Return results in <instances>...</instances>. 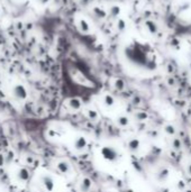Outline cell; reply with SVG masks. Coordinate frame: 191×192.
<instances>
[{"mask_svg":"<svg viewBox=\"0 0 191 192\" xmlns=\"http://www.w3.org/2000/svg\"><path fill=\"white\" fill-rule=\"evenodd\" d=\"M12 96L16 100L18 101H23V100H26L27 97H28V92H27V89L24 84H20V83H17L12 87Z\"/></svg>","mask_w":191,"mask_h":192,"instance_id":"6da1fadb","label":"cell"},{"mask_svg":"<svg viewBox=\"0 0 191 192\" xmlns=\"http://www.w3.org/2000/svg\"><path fill=\"white\" fill-rule=\"evenodd\" d=\"M40 182L44 187V189L47 192H53L54 188H55V183H54V180L53 177H50V175H43L42 179H40Z\"/></svg>","mask_w":191,"mask_h":192,"instance_id":"7a4b0ae2","label":"cell"},{"mask_svg":"<svg viewBox=\"0 0 191 192\" xmlns=\"http://www.w3.org/2000/svg\"><path fill=\"white\" fill-rule=\"evenodd\" d=\"M17 179L18 181L23 182V183H26V182L30 180V172L28 171L27 167H20L18 171H17Z\"/></svg>","mask_w":191,"mask_h":192,"instance_id":"3957f363","label":"cell"},{"mask_svg":"<svg viewBox=\"0 0 191 192\" xmlns=\"http://www.w3.org/2000/svg\"><path fill=\"white\" fill-rule=\"evenodd\" d=\"M102 155L105 159H107L108 161H111V162L117 159V153H116V151H115L114 148L111 147H103Z\"/></svg>","mask_w":191,"mask_h":192,"instance_id":"277c9868","label":"cell"},{"mask_svg":"<svg viewBox=\"0 0 191 192\" xmlns=\"http://www.w3.org/2000/svg\"><path fill=\"white\" fill-rule=\"evenodd\" d=\"M79 28L82 33H89L90 32V25L85 19H81L79 22Z\"/></svg>","mask_w":191,"mask_h":192,"instance_id":"5b68a950","label":"cell"},{"mask_svg":"<svg viewBox=\"0 0 191 192\" xmlns=\"http://www.w3.org/2000/svg\"><path fill=\"white\" fill-rule=\"evenodd\" d=\"M145 26H146L147 30H148L151 34L158 33V25H156L154 22H152V20H147V22H145Z\"/></svg>","mask_w":191,"mask_h":192,"instance_id":"8992f818","label":"cell"},{"mask_svg":"<svg viewBox=\"0 0 191 192\" xmlns=\"http://www.w3.org/2000/svg\"><path fill=\"white\" fill-rule=\"evenodd\" d=\"M56 167H57V170L61 172V173H68L69 172V169H70V166H69V164L66 162H59L57 163V165H56Z\"/></svg>","mask_w":191,"mask_h":192,"instance_id":"52a82bcc","label":"cell"},{"mask_svg":"<svg viewBox=\"0 0 191 192\" xmlns=\"http://www.w3.org/2000/svg\"><path fill=\"white\" fill-rule=\"evenodd\" d=\"M85 145H87V140H85V137H79L75 143H74V146L78 148V149H81V148H85Z\"/></svg>","mask_w":191,"mask_h":192,"instance_id":"ba28073f","label":"cell"},{"mask_svg":"<svg viewBox=\"0 0 191 192\" xmlns=\"http://www.w3.org/2000/svg\"><path fill=\"white\" fill-rule=\"evenodd\" d=\"M69 105H70V107L73 109V110H77L79 108L81 107V101L77 98H72V99L69 100Z\"/></svg>","mask_w":191,"mask_h":192,"instance_id":"9c48e42d","label":"cell"},{"mask_svg":"<svg viewBox=\"0 0 191 192\" xmlns=\"http://www.w3.org/2000/svg\"><path fill=\"white\" fill-rule=\"evenodd\" d=\"M93 12H95V15L97 16V17H99V18H105L107 15V12L103 9H100V8L96 7L93 8Z\"/></svg>","mask_w":191,"mask_h":192,"instance_id":"30bf717a","label":"cell"},{"mask_svg":"<svg viewBox=\"0 0 191 192\" xmlns=\"http://www.w3.org/2000/svg\"><path fill=\"white\" fill-rule=\"evenodd\" d=\"M110 15L113 17H117V16L120 15V7H118V6H113L110 8Z\"/></svg>","mask_w":191,"mask_h":192,"instance_id":"8fae6325","label":"cell"},{"mask_svg":"<svg viewBox=\"0 0 191 192\" xmlns=\"http://www.w3.org/2000/svg\"><path fill=\"white\" fill-rule=\"evenodd\" d=\"M138 145H140V142L137 139H132L128 143V146L130 149H136V148L138 147Z\"/></svg>","mask_w":191,"mask_h":192,"instance_id":"7c38bea8","label":"cell"},{"mask_svg":"<svg viewBox=\"0 0 191 192\" xmlns=\"http://www.w3.org/2000/svg\"><path fill=\"white\" fill-rule=\"evenodd\" d=\"M125 27H126V22L125 20H123V19H119L117 22V28L119 30H124L125 29Z\"/></svg>","mask_w":191,"mask_h":192,"instance_id":"4fadbf2b","label":"cell"},{"mask_svg":"<svg viewBox=\"0 0 191 192\" xmlns=\"http://www.w3.org/2000/svg\"><path fill=\"white\" fill-rule=\"evenodd\" d=\"M105 102H106L108 106H111V105H114V98L111 96H106L105 97Z\"/></svg>","mask_w":191,"mask_h":192,"instance_id":"5bb4252c","label":"cell"},{"mask_svg":"<svg viewBox=\"0 0 191 192\" xmlns=\"http://www.w3.org/2000/svg\"><path fill=\"white\" fill-rule=\"evenodd\" d=\"M119 124H120V125H126V124H127V122H128V119L127 118H124V117H123V118H120L119 119Z\"/></svg>","mask_w":191,"mask_h":192,"instance_id":"9a60e30c","label":"cell"},{"mask_svg":"<svg viewBox=\"0 0 191 192\" xmlns=\"http://www.w3.org/2000/svg\"><path fill=\"white\" fill-rule=\"evenodd\" d=\"M37 1H38L40 4H42V5H45L48 1V0H37Z\"/></svg>","mask_w":191,"mask_h":192,"instance_id":"2e32d148","label":"cell"}]
</instances>
